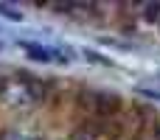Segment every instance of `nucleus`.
<instances>
[{"label":"nucleus","mask_w":160,"mask_h":140,"mask_svg":"<svg viewBox=\"0 0 160 140\" xmlns=\"http://www.w3.org/2000/svg\"><path fill=\"white\" fill-rule=\"evenodd\" d=\"M79 104L84 112H90L96 118H112L121 112V98L115 93H104V90H82Z\"/></svg>","instance_id":"f257e3e1"},{"label":"nucleus","mask_w":160,"mask_h":140,"mask_svg":"<svg viewBox=\"0 0 160 140\" xmlns=\"http://www.w3.org/2000/svg\"><path fill=\"white\" fill-rule=\"evenodd\" d=\"M0 98H3L11 109H28V107L39 104V101L34 98V93H31V87H28L25 79H20V81H6V90L0 93Z\"/></svg>","instance_id":"f03ea898"},{"label":"nucleus","mask_w":160,"mask_h":140,"mask_svg":"<svg viewBox=\"0 0 160 140\" xmlns=\"http://www.w3.org/2000/svg\"><path fill=\"white\" fill-rule=\"evenodd\" d=\"M22 51L28 53V59H34V62H39V65H53V62H56V48H45V45L22 42Z\"/></svg>","instance_id":"7ed1b4c3"},{"label":"nucleus","mask_w":160,"mask_h":140,"mask_svg":"<svg viewBox=\"0 0 160 140\" xmlns=\"http://www.w3.org/2000/svg\"><path fill=\"white\" fill-rule=\"evenodd\" d=\"M138 11H141V20H146V22H158L160 25V3H141L138 6Z\"/></svg>","instance_id":"20e7f679"},{"label":"nucleus","mask_w":160,"mask_h":140,"mask_svg":"<svg viewBox=\"0 0 160 140\" xmlns=\"http://www.w3.org/2000/svg\"><path fill=\"white\" fill-rule=\"evenodd\" d=\"M96 138H98V126L96 123H82L73 132V140H96Z\"/></svg>","instance_id":"39448f33"},{"label":"nucleus","mask_w":160,"mask_h":140,"mask_svg":"<svg viewBox=\"0 0 160 140\" xmlns=\"http://www.w3.org/2000/svg\"><path fill=\"white\" fill-rule=\"evenodd\" d=\"M0 17L17 22V20H22V8L20 6H11V3H0Z\"/></svg>","instance_id":"423d86ee"},{"label":"nucleus","mask_w":160,"mask_h":140,"mask_svg":"<svg viewBox=\"0 0 160 140\" xmlns=\"http://www.w3.org/2000/svg\"><path fill=\"white\" fill-rule=\"evenodd\" d=\"M0 140H39V138H34V135H28V132H22V129H6V132L0 135Z\"/></svg>","instance_id":"0eeeda50"},{"label":"nucleus","mask_w":160,"mask_h":140,"mask_svg":"<svg viewBox=\"0 0 160 140\" xmlns=\"http://www.w3.org/2000/svg\"><path fill=\"white\" fill-rule=\"evenodd\" d=\"M82 56H84L87 62H96V65H101V67H107V65H112V62H110L107 56H101V53H96V51H84Z\"/></svg>","instance_id":"6e6552de"}]
</instances>
